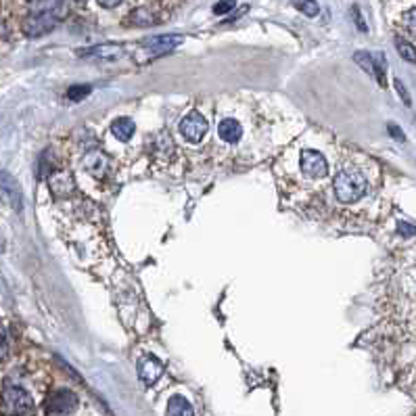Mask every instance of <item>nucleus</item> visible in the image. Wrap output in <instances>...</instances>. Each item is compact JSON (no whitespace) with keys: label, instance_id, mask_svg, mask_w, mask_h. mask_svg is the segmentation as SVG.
Instances as JSON below:
<instances>
[{"label":"nucleus","instance_id":"11","mask_svg":"<svg viewBox=\"0 0 416 416\" xmlns=\"http://www.w3.org/2000/svg\"><path fill=\"white\" fill-rule=\"evenodd\" d=\"M161 374H163V364H161L157 358H153V355L141 358V362H138V376H141V381H143L145 385L157 383V378H159Z\"/></svg>","mask_w":416,"mask_h":416},{"label":"nucleus","instance_id":"14","mask_svg":"<svg viewBox=\"0 0 416 416\" xmlns=\"http://www.w3.org/2000/svg\"><path fill=\"white\" fill-rule=\"evenodd\" d=\"M80 55L93 57V59H120L124 55V47L122 45H101V47H93L88 51H82Z\"/></svg>","mask_w":416,"mask_h":416},{"label":"nucleus","instance_id":"12","mask_svg":"<svg viewBox=\"0 0 416 416\" xmlns=\"http://www.w3.org/2000/svg\"><path fill=\"white\" fill-rule=\"evenodd\" d=\"M28 9H30V13H49L59 19H63L67 13L65 0H30Z\"/></svg>","mask_w":416,"mask_h":416},{"label":"nucleus","instance_id":"18","mask_svg":"<svg viewBox=\"0 0 416 416\" xmlns=\"http://www.w3.org/2000/svg\"><path fill=\"white\" fill-rule=\"evenodd\" d=\"M293 5H295V9H299L307 17H316L320 13V7H318L316 0H293Z\"/></svg>","mask_w":416,"mask_h":416},{"label":"nucleus","instance_id":"26","mask_svg":"<svg viewBox=\"0 0 416 416\" xmlns=\"http://www.w3.org/2000/svg\"><path fill=\"white\" fill-rule=\"evenodd\" d=\"M74 3H80V5H82V3H88V0H74Z\"/></svg>","mask_w":416,"mask_h":416},{"label":"nucleus","instance_id":"5","mask_svg":"<svg viewBox=\"0 0 416 416\" xmlns=\"http://www.w3.org/2000/svg\"><path fill=\"white\" fill-rule=\"evenodd\" d=\"M209 132V122L199 109H191L182 120H180V134L186 143L199 145Z\"/></svg>","mask_w":416,"mask_h":416},{"label":"nucleus","instance_id":"10","mask_svg":"<svg viewBox=\"0 0 416 416\" xmlns=\"http://www.w3.org/2000/svg\"><path fill=\"white\" fill-rule=\"evenodd\" d=\"M84 168L88 170V174L103 180L111 172V159L103 151H88L84 157Z\"/></svg>","mask_w":416,"mask_h":416},{"label":"nucleus","instance_id":"4","mask_svg":"<svg viewBox=\"0 0 416 416\" xmlns=\"http://www.w3.org/2000/svg\"><path fill=\"white\" fill-rule=\"evenodd\" d=\"M0 401H3V410L9 414H30L34 412L36 403L34 397L19 385L7 383L0 391Z\"/></svg>","mask_w":416,"mask_h":416},{"label":"nucleus","instance_id":"9","mask_svg":"<svg viewBox=\"0 0 416 416\" xmlns=\"http://www.w3.org/2000/svg\"><path fill=\"white\" fill-rule=\"evenodd\" d=\"M0 195H3L15 209H22V186L19 182L5 170H0Z\"/></svg>","mask_w":416,"mask_h":416},{"label":"nucleus","instance_id":"17","mask_svg":"<svg viewBox=\"0 0 416 416\" xmlns=\"http://www.w3.org/2000/svg\"><path fill=\"white\" fill-rule=\"evenodd\" d=\"M168 414H180V416H186V414H195V410H193V406L189 403L186 397H182V395H174V397H170V401H168Z\"/></svg>","mask_w":416,"mask_h":416},{"label":"nucleus","instance_id":"24","mask_svg":"<svg viewBox=\"0 0 416 416\" xmlns=\"http://www.w3.org/2000/svg\"><path fill=\"white\" fill-rule=\"evenodd\" d=\"M395 86H397V93H399V97H401V99H406V103L410 105V99L406 97V90H403V86H401V82H399V80H395Z\"/></svg>","mask_w":416,"mask_h":416},{"label":"nucleus","instance_id":"20","mask_svg":"<svg viewBox=\"0 0 416 416\" xmlns=\"http://www.w3.org/2000/svg\"><path fill=\"white\" fill-rule=\"evenodd\" d=\"M88 95H90V86H74V88H70L67 99L74 101V103H78V101H82V99L88 97Z\"/></svg>","mask_w":416,"mask_h":416},{"label":"nucleus","instance_id":"19","mask_svg":"<svg viewBox=\"0 0 416 416\" xmlns=\"http://www.w3.org/2000/svg\"><path fill=\"white\" fill-rule=\"evenodd\" d=\"M395 47H397V51H399V55H401V59H406V61H410V63H414V59H416V55H414V47L410 45V42H406V40H401V38H397L395 40Z\"/></svg>","mask_w":416,"mask_h":416},{"label":"nucleus","instance_id":"7","mask_svg":"<svg viewBox=\"0 0 416 416\" xmlns=\"http://www.w3.org/2000/svg\"><path fill=\"white\" fill-rule=\"evenodd\" d=\"M59 24H61V19L55 17V15H49V13H28V17L22 24V30H24L26 36L38 38V36H45V34L53 32Z\"/></svg>","mask_w":416,"mask_h":416},{"label":"nucleus","instance_id":"3","mask_svg":"<svg viewBox=\"0 0 416 416\" xmlns=\"http://www.w3.org/2000/svg\"><path fill=\"white\" fill-rule=\"evenodd\" d=\"M262 134V118L253 109V103H230L218 109L216 145L218 153H247Z\"/></svg>","mask_w":416,"mask_h":416},{"label":"nucleus","instance_id":"16","mask_svg":"<svg viewBox=\"0 0 416 416\" xmlns=\"http://www.w3.org/2000/svg\"><path fill=\"white\" fill-rule=\"evenodd\" d=\"M136 132V124L128 118H118L113 124H111V134L118 138V141H130Z\"/></svg>","mask_w":416,"mask_h":416},{"label":"nucleus","instance_id":"15","mask_svg":"<svg viewBox=\"0 0 416 416\" xmlns=\"http://www.w3.org/2000/svg\"><path fill=\"white\" fill-rule=\"evenodd\" d=\"M130 24L132 26H138V28H149L153 24H157V13L153 11V7H138L136 11L130 13Z\"/></svg>","mask_w":416,"mask_h":416},{"label":"nucleus","instance_id":"2","mask_svg":"<svg viewBox=\"0 0 416 416\" xmlns=\"http://www.w3.org/2000/svg\"><path fill=\"white\" fill-rule=\"evenodd\" d=\"M378 184H381V170L374 159L355 151L339 153L328 184L339 205L343 207L358 205Z\"/></svg>","mask_w":416,"mask_h":416},{"label":"nucleus","instance_id":"8","mask_svg":"<svg viewBox=\"0 0 416 416\" xmlns=\"http://www.w3.org/2000/svg\"><path fill=\"white\" fill-rule=\"evenodd\" d=\"M353 61H355L368 76H372V78L378 82L381 88L387 86V82H385L387 63H385V57H383L381 53H366V51H360V53L353 55Z\"/></svg>","mask_w":416,"mask_h":416},{"label":"nucleus","instance_id":"21","mask_svg":"<svg viewBox=\"0 0 416 416\" xmlns=\"http://www.w3.org/2000/svg\"><path fill=\"white\" fill-rule=\"evenodd\" d=\"M9 355V335L7 328L0 324V360H5Z\"/></svg>","mask_w":416,"mask_h":416},{"label":"nucleus","instance_id":"25","mask_svg":"<svg viewBox=\"0 0 416 416\" xmlns=\"http://www.w3.org/2000/svg\"><path fill=\"white\" fill-rule=\"evenodd\" d=\"M401 232H408V237H414V226L412 224H399Z\"/></svg>","mask_w":416,"mask_h":416},{"label":"nucleus","instance_id":"13","mask_svg":"<svg viewBox=\"0 0 416 416\" xmlns=\"http://www.w3.org/2000/svg\"><path fill=\"white\" fill-rule=\"evenodd\" d=\"M180 42H182L180 36H155V38L145 40L143 47L151 55H166V53L174 51L176 47H180Z\"/></svg>","mask_w":416,"mask_h":416},{"label":"nucleus","instance_id":"22","mask_svg":"<svg viewBox=\"0 0 416 416\" xmlns=\"http://www.w3.org/2000/svg\"><path fill=\"white\" fill-rule=\"evenodd\" d=\"M234 7H237V0H220V3L214 7V13L216 15H224V13L232 11Z\"/></svg>","mask_w":416,"mask_h":416},{"label":"nucleus","instance_id":"23","mask_svg":"<svg viewBox=\"0 0 416 416\" xmlns=\"http://www.w3.org/2000/svg\"><path fill=\"white\" fill-rule=\"evenodd\" d=\"M97 3L101 7H105V9H113V7H118L122 3V0H97Z\"/></svg>","mask_w":416,"mask_h":416},{"label":"nucleus","instance_id":"6","mask_svg":"<svg viewBox=\"0 0 416 416\" xmlns=\"http://www.w3.org/2000/svg\"><path fill=\"white\" fill-rule=\"evenodd\" d=\"M78 408L80 399L72 389H55L45 401L47 414H74Z\"/></svg>","mask_w":416,"mask_h":416},{"label":"nucleus","instance_id":"1","mask_svg":"<svg viewBox=\"0 0 416 416\" xmlns=\"http://www.w3.org/2000/svg\"><path fill=\"white\" fill-rule=\"evenodd\" d=\"M337 149L330 136H299L280 153L274 174L280 184L282 201L289 205H312L324 195L337 163Z\"/></svg>","mask_w":416,"mask_h":416}]
</instances>
